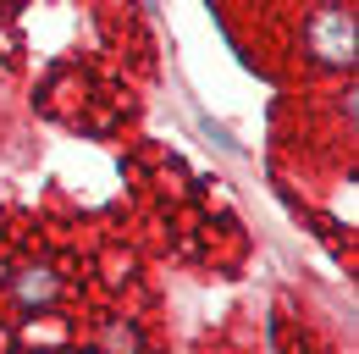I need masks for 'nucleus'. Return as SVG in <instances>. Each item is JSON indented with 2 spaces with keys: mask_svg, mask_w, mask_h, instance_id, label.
Segmentation results:
<instances>
[{
  "mask_svg": "<svg viewBox=\"0 0 359 354\" xmlns=\"http://www.w3.org/2000/svg\"><path fill=\"white\" fill-rule=\"evenodd\" d=\"M304 39H310L315 61H326V67H354V11L320 6L310 17V28H304Z\"/></svg>",
  "mask_w": 359,
  "mask_h": 354,
  "instance_id": "f257e3e1",
  "label": "nucleus"
},
{
  "mask_svg": "<svg viewBox=\"0 0 359 354\" xmlns=\"http://www.w3.org/2000/svg\"><path fill=\"white\" fill-rule=\"evenodd\" d=\"M6 294L22 310H50L61 299V271L45 261H22L17 271H6Z\"/></svg>",
  "mask_w": 359,
  "mask_h": 354,
  "instance_id": "f03ea898",
  "label": "nucleus"
},
{
  "mask_svg": "<svg viewBox=\"0 0 359 354\" xmlns=\"http://www.w3.org/2000/svg\"><path fill=\"white\" fill-rule=\"evenodd\" d=\"M17 338H22V343H28V349H34V343H45V349H55V343H67V321H61V315H34V321H28V327H22V332H17Z\"/></svg>",
  "mask_w": 359,
  "mask_h": 354,
  "instance_id": "7ed1b4c3",
  "label": "nucleus"
},
{
  "mask_svg": "<svg viewBox=\"0 0 359 354\" xmlns=\"http://www.w3.org/2000/svg\"><path fill=\"white\" fill-rule=\"evenodd\" d=\"M144 343H138V332L128 327V321H105L100 327V349L94 354H138Z\"/></svg>",
  "mask_w": 359,
  "mask_h": 354,
  "instance_id": "20e7f679",
  "label": "nucleus"
},
{
  "mask_svg": "<svg viewBox=\"0 0 359 354\" xmlns=\"http://www.w3.org/2000/svg\"><path fill=\"white\" fill-rule=\"evenodd\" d=\"M128 271H133L128 255H105V277H111V282H128Z\"/></svg>",
  "mask_w": 359,
  "mask_h": 354,
  "instance_id": "39448f33",
  "label": "nucleus"
}]
</instances>
